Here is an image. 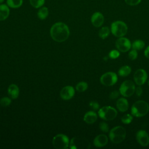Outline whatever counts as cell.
<instances>
[{
  "label": "cell",
  "instance_id": "1",
  "mask_svg": "<svg viewBox=\"0 0 149 149\" xmlns=\"http://www.w3.org/2000/svg\"><path fill=\"white\" fill-rule=\"evenodd\" d=\"M50 34L52 38L56 42L66 41L69 36V30L66 24L62 22L55 23L51 28Z\"/></svg>",
  "mask_w": 149,
  "mask_h": 149
},
{
  "label": "cell",
  "instance_id": "2",
  "mask_svg": "<svg viewBox=\"0 0 149 149\" xmlns=\"http://www.w3.org/2000/svg\"><path fill=\"white\" fill-rule=\"evenodd\" d=\"M149 111V105L146 101L139 100L135 102L131 108L132 115L135 117L140 118L145 116Z\"/></svg>",
  "mask_w": 149,
  "mask_h": 149
},
{
  "label": "cell",
  "instance_id": "3",
  "mask_svg": "<svg viewBox=\"0 0 149 149\" xmlns=\"http://www.w3.org/2000/svg\"><path fill=\"white\" fill-rule=\"evenodd\" d=\"M126 136V129L120 126L113 127L109 132V137L110 140L115 144H118L123 141Z\"/></svg>",
  "mask_w": 149,
  "mask_h": 149
},
{
  "label": "cell",
  "instance_id": "4",
  "mask_svg": "<svg viewBox=\"0 0 149 149\" xmlns=\"http://www.w3.org/2000/svg\"><path fill=\"white\" fill-rule=\"evenodd\" d=\"M69 147L70 149H89L90 148V143L84 137L76 136L71 139Z\"/></svg>",
  "mask_w": 149,
  "mask_h": 149
},
{
  "label": "cell",
  "instance_id": "5",
  "mask_svg": "<svg viewBox=\"0 0 149 149\" xmlns=\"http://www.w3.org/2000/svg\"><path fill=\"white\" fill-rule=\"evenodd\" d=\"M111 31L115 37H122L127 33V26L126 24L122 21H115L111 24Z\"/></svg>",
  "mask_w": 149,
  "mask_h": 149
},
{
  "label": "cell",
  "instance_id": "6",
  "mask_svg": "<svg viewBox=\"0 0 149 149\" xmlns=\"http://www.w3.org/2000/svg\"><path fill=\"white\" fill-rule=\"evenodd\" d=\"M99 116L104 120H113L117 116V111L111 106H104L98 110Z\"/></svg>",
  "mask_w": 149,
  "mask_h": 149
},
{
  "label": "cell",
  "instance_id": "7",
  "mask_svg": "<svg viewBox=\"0 0 149 149\" xmlns=\"http://www.w3.org/2000/svg\"><path fill=\"white\" fill-rule=\"evenodd\" d=\"M135 85L132 80H127L124 81L119 87L120 94L125 97L132 96L135 92Z\"/></svg>",
  "mask_w": 149,
  "mask_h": 149
},
{
  "label": "cell",
  "instance_id": "8",
  "mask_svg": "<svg viewBox=\"0 0 149 149\" xmlns=\"http://www.w3.org/2000/svg\"><path fill=\"white\" fill-rule=\"evenodd\" d=\"M52 144L56 149H66L69 144V138L65 134H58L53 138Z\"/></svg>",
  "mask_w": 149,
  "mask_h": 149
},
{
  "label": "cell",
  "instance_id": "9",
  "mask_svg": "<svg viewBox=\"0 0 149 149\" xmlns=\"http://www.w3.org/2000/svg\"><path fill=\"white\" fill-rule=\"evenodd\" d=\"M118 81L116 74L112 72H106L103 74L100 78V81L102 85L111 86L114 85Z\"/></svg>",
  "mask_w": 149,
  "mask_h": 149
},
{
  "label": "cell",
  "instance_id": "10",
  "mask_svg": "<svg viewBox=\"0 0 149 149\" xmlns=\"http://www.w3.org/2000/svg\"><path fill=\"white\" fill-rule=\"evenodd\" d=\"M115 45L118 50L122 52L128 51L132 47V44L129 40L123 37H119L116 41Z\"/></svg>",
  "mask_w": 149,
  "mask_h": 149
},
{
  "label": "cell",
  "instance_id": "11",
  "mask_svg": "<svg viewBox=\"0 0 149 149\" xmlns=\"http://www.w3.org/2000/svg\"><path fill=\"white\" fill-rule=\"evenodd\" d=\"M147 73L146 71L143 69H137L134 74V80L138 86L143 85L147 79Z\"/></svg>",
  "mask_w": 149,
  "mask_h": 149
},
{
  "label": "cell",
  "instance_id": "12",
  "mask_svg": "<svg viewBox=\"0 0 149 149\" xmlns=\"http://www.w3.org/2000/svg\"><path fill=\"white\" fill-rule=\"evenodd\" d=\"M136 140L143 147H146L149 144V136L147 132L144 130H140L136 133Z\"/></svg>",
  "mask_w": 149,
  "mask_h": 149
},
{
  "label": "cell",
  "instance_id": "13",
  "mask_svg": "<svg viewBox=\"0 0 149 149\" xmlns=\"http://www.w3.org/2000/svg\"><path fill=\"white\" fill-rule=\"evenodd\" d=\"M74 89L73 87L68 86L64 87L60 92V95L62 99L68 100L71 99L74 95Z\"/></svg>",
  "mask_w": 149,
  "mask_h": 149
},
{
  "label": "cell",
  "instance_id": "14",
  "mask_svg": "<svg viewBox=\"0 0 149 149\" xmlns=\"http://www.w3.org/2000/svg\"><path fill=\"white\" fill-rule=\"evenodd\" d=\"M91 22L92 24L95 27H101L104 22V17L103 15L99 12H96L94 13L91 18Z\"/></svg>",
  "mask_w": 149,
  "mask_h": 149
},
{
  "label": "cell",
  "instance_id": "15",
  "mask_svg": "<svg viewBox=\"0 0 149 149\" xmlns=\"http://www.w3.org/2000/svg\"><path fill=\"white\" fill-rule=\"evenodd\" d=\"M108 141V137L104 134L97 136L94 140V145L97 147H102L106 146Z\"/></svg>",
  "mask_w": 149,
  "mask_h": 149
},
{
  "label": "cell",
  "instance_id": "16",
  "mask_svg": "<svg viewBox=\"0 0 149 149\" xmlns=\"http://www.w3.org/2000/svg\"><path fill=\"white\" fill-rule=\"evenodd\" d=\"M116 107L118 109L122 112H126L129 108V103L125 98H119L116 101Z\"/></svg>",
  "mask_w": 149,
  "mask_h": 149
},
{
  "label": "cell",
  "instance_id": "17",
  "mask_svg": "<svg viewBox=\"0 0 149 149\" xmlns=\"http://www.w3.org/2000/svg\"><path fill=\"white\" fill-rule=\"evenodd\" d=\"M97 119V115L94 111H88L84 116V120L88 124L94 123Z\"/></svg>",
  "mask_w": 149,
  "mask_h": 149
},
{
  "label": "cell",
  "instance_id": "18",
  "mask_svg": "<svg viewBox=\"0 0 149 149\" xmlns=\"http://www.w3.org/2000/svg\"><path fill=\"white\" fill-rule=\"evenodd\" d=\"M8 94L12 99H16L18 97L19 94V87L15 84H10L8 89Z\"/></svg>",
  "mask_w": 149,
  "mask_h": 149
},
{
  "label": "cell",
  "instance_id": "19",
  "mask_svg": "<svg viewBox=\"0 0 149 149\" xmlns=\"http://www.w3.org/2000/svg\"><path fill=\"white\" fill-rule=\"evenodd\" d=\"M9 15V9L8 6L5 4L0 5V21L5 20Z\"/></svg>",
  "mask_w": 149,
  "mask_h": 149
},
{
  "label": "cell",
  "instance_id": "20",
  "mask_svg": "<svg viewBox=\"0 0 149 149\" xmlns=\"http://www.w3.org/2000/svg\"><path fill=\"white\" fill-rule=\"evenodd\" d=\"M131 72V68L129 66L125 65L122 66L118 70V74L122 77L127 76Z\"/></svg>",
  "mask_w": 149,
  "mask_h": 149
},
{
  "label": "cell",
  "instance_id": "21",
  "mask_svg": "<svg viewBox=\"0 0 149 149\" xmlns=\"http://www.w3.org/2000/svg\"><path fill=\"white\" fill-rule=\"evenodd\" d=\"M48 9L47 7L41 8L37 13L38 17L41 20H44L47 18L48 15Z\"/></svg>",
  "mask_w": 149,
  "mask_h": 149
},
{
  "label": "cell",
  "instance_id": "22",
  "mask_svg": "<svg viewBox=\"0 0 149 149\" xmlns=\"http://www.w3.org/2000/svg\"><path fill=\"white\" fill-rule=\"evenodd\" d=\"M7 5L12 8H18L23 3V0H7Z\"/></svg>",
  "mask_w": 149,
  "mask_h": 149
},
{
  "label": "cell",
  "instance_id": "23",
  "mask_svg": "<svg viewBox=\"0 0 149 149\" xmlns=\"http://www.w3.org/2000/svg\"><path fill=\"white\" fill-rule=\"evenodd\" d=\"M110 33V30L108 27L105 26L101 28V29L99 30L98 36L99 37L102 39H105L107 37H108Z\"/></svg>",
  "mask_w": 149,
  "mask_h": 149
},
{
  "label": "cell",
  "instance_id": "24",
  "mask_svg": "<svg viewBox=\"0 0 149 149\" xmlns=\"http://www.w3.org/2000/svg\"><path fill=\"white\" fill-rule=\"evenodd\" d=\"M145 46V43L143 40H137L133 41L132 47L133 49H135L136 51L137 50H141Z\"/></svg>",
  "mask_w": 149,
  "mask_h": 149
},
{
  "label": "cell",
  "instance_id": "25",
  "mask_svg": "<svg viewBox=\"0 0 149 149\" xmlns=\"http://www.w3.org/2000/svg\"><path fill=\"white\" fill-rule=\"evenodd\" d=\"M88 84L84 81L79 82L76 86V89L79 92H83L87 89Z\"/></svg>",
  "mask_w": 149,
  "mask_h": 149
},
{
  "label": "cell",
  "instance_id": "26",
  "mask_svg": "<svg viewBox=\"0 0 149 149\" xmlns=\"http://www.w3.org/2000/svg\"><path fill=\"white\" fill-rule=\"evenodd\" d=\"M31 6L35 8H38L43 6L45 0H29Z\"/></svg>",
  "mask_w": 149,
  "mask_h": 149
},
{
  "label": "cell",
  "instance_id": "27",
  "mask_svg": "<svg viewBox=\"0 0 149 149\" xmlns=\"http://www.w3.org/2000/svg\"><path fill=\"white\" fill-rule=\"evenodd\" d=\"M133 120V116L132 115L127 113L124 115L121 118V121L124 124H129Z\"/></svg>",
  "mask_w": 149,
  "mask_h": 149
},
{
  "label": "cell",
  "instance_id": "28",
  "mask_svg": "<svg viewBox=\"0 0 149 149\" xmlns=\"http://www.w3.org/2000/svg\"><path fill=\"white\" fill-rule=\"evenodd\" d=\"M10 103L11 100L8 97H3L0 100V105L2 107H8L10 104Z\"/></svg>",
  "mask_w": 149,
  "mask_h": 149
},
{
  "label": "cell",
  "instance_id": "29",
  "mask_svg": "<svg viewBox=\"0 0 149 149\" xmlns=\"http://www.w3.org/2000/svg\"><path fill=\"white\" fill-rule=\"evenodd\" d=\"M120 55V52L118 50L113 49L109 53V57L111 59H116L118 58Z\"/></svg>",
  "mask_w": 149,
  "mask_h": 149
},
{
  "label": "cell",
  "instance_id": "30",
  "mask_svg": "<svg viewBox=\"0 0 149 149\" xmlns=\"http://www.w3.org/2000/svg\"><path fill=\"white\" fill-rule=\"evenodd\" d=\"M99 127L100 129V130L105 133H107L109 131V127H108V125L105 122H102L100 123L99 125Z\"/></svg>",
  "mask_w": 149,
  "mask_h": 149
},
{
  "label": "cell",
  "instance_id": "31",
  "mask_svg": "<svg viewBox=\"0 0 149 149\" xmlns=\"http://www.w3.org/2000/svg\"><path fill=\"white\" fill-rule=\"evenodd\" d=\"M137 56H138V54H137V51L135 49H133L132 51H130L128 54L129 58L132 61L135 60L137 58Z\"/></svg>",
  "mask_w": 149,
  "mask_h": 149
},
{
  "label": "cell",
  "instance_id": "32",
  "mask_svg": "<svg viewBox=\"0 0 149 149\" xmlns=\"http://www.w3.org/2000/svg\"><path fill=\"white\" fill-rule=\"evenodd\" d=\"M89 106L90 107V108L93 109L94 111H97L100 108V105L97 102V101H92L89 103Z\"/></svg>",
  "mask_w": 149,
  "mask_h": 149
},
{
  "label": "cell",
  "instance_id": "33",
  "mask_svg": "<svg viewBox=\"0 0 149 149\" xmlns=\"http://www.w3.org/2000/svg\"><path fill=\"white\" fill-rule=\"evenodd\" d=\"M141 0H125L126 3L130 6H135L139 4Z\"/></svg>",
  "mask_w": 149,
  "mask_h": 149
},
{
  "label": "cell",
  "instance_id": "34",
  "mask_svg": "<svg viewBox=\"0 0 149 149\" xmlns=\"http://www.w3.org/2000/svg\"><path fill=\"white\" fill-rule=\"evenodd\" d=\"M119 94H120V92L119 91H116V90H115V91H112L110 94H109V98L111 100H115L116 98H118L119 97Z\"/></svg>",
  "mask_w": 149,
  "mask_h": 149
},
{
  "label": "cell",
  "instance_id": "35",
  "mask_svg": "<svg viewBox=\"0 0 149 149\" xmlns=\"http://www.w3.org/2000/svg\"><path fill=\"white\" fill-rule=\"evenodd\" d=\"M135 91H136V94L137 96H139V97L143 93V89H142V87H141V86H139V87L136 88Z\"/></svg>",
  "mask_w": 149,
  "mask_h": 149
},
{
  "label": "cell",
  "instance_id": "36",
  "mask_svg": "<svg viewBox=\"0 0 149 149\" xmlns=\"http://www.w3.org/2000/svg\"><path fill=\"white\" fill-rule=\"evenodd\" d=\"M144 54L145 56H146L147 58L149 59V46H148V47L146 48Z\"/></svg>",
  "mask_w": 149,
  "mask_h": 149
},
{
  "label": "cell",
  "instance_id": "37",
  "mask_svg": "<svg viewBox=\"0 0 149 149\" xmlns=\"http://www.w3.org/2000/svg\"><path fill=\"white\" fill-rule=\"evenodd\" d=\"M4 1H5V0H0V3H2V2H3Z\"/></svg>",
  "mask_w": 149,
  "mask_h": 149
},
{
  "label": "cell",
  "instance_id": "38",
  "mask_svg": "<svg viewBox=\"0 0 149 149\" xmlns=\"http://www.w3.org/2000/svg\"><path fill=\"white\" fill-rule=\"evenodd\" d=\"M148 86H149V81H148Z\"/></svg>",
  "mask_w": 149,
  "mask_h": 149
}]
</instances>
